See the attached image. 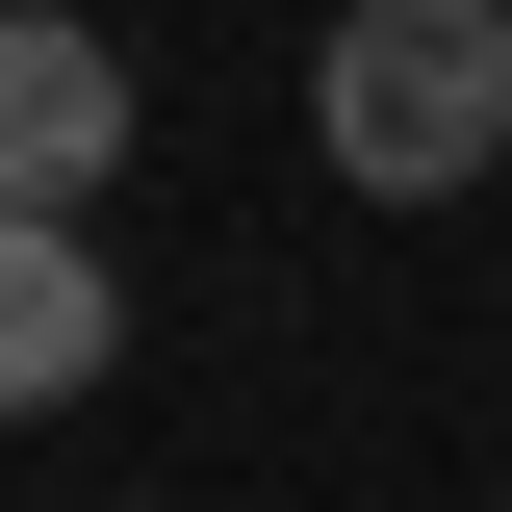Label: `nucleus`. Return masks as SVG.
<instances>
[{
    "label": "nucleus",
    "mask_w": 512,
    "mask_h": 512,
    "mask_svg": "<svg viewBox=\"0 0 512 512\" xmlns=\"http://www.w3.org/2000/svg\"><path fill=\"white\" fill-rule=\"evenodd\" d=\"M308 154L359 205H461L512 154V0H333L308 26Z\"/></svg>",
    "instance_id": "obj_1"
},
{
    "label": "nucleus",
    "mask_w": 512,
    "mask_h": 512,
    "mask_svg": "<svg viewBox=\"0 0 512 512\" xmlns=\"http://www.w3.org/2000/svg\"><path fill=\"white\" fill-rule=\"evenodd\" d=\"M103 154H128V52L0 0V205H103Z\"/></svg>",
    "instance_id": "obj_2"
},
{
    "label": "nucleus",
    "mask_w": 512,
    "mask_h": 512,
    "mask_svg": "<svg viewBox=\"0 0 512 512\" xmlns=\"http://www.w3.org/2000/svg\"><path fill=\"white\" fill-rule=\"evenodd\" d=\"M128 359V282L77 205H0V410H77V384Z\"/></svg>",
    "instance_id": "obj_3"
},
{
    "label": "nucleus",
    "mask_w": 512,
    "mask_h": 512,
    "mask_svg": "<svg viewBox=\"0 0 512 512\" xmlns=\"http://www.w3.org/2000/svg\"><path fill=\"white\" fill-rule=\"evenodd\" d=\"M487 512H512V487H487Z\"/></svg>",
    "instance_id": "obj_4"
}]
</instances>
